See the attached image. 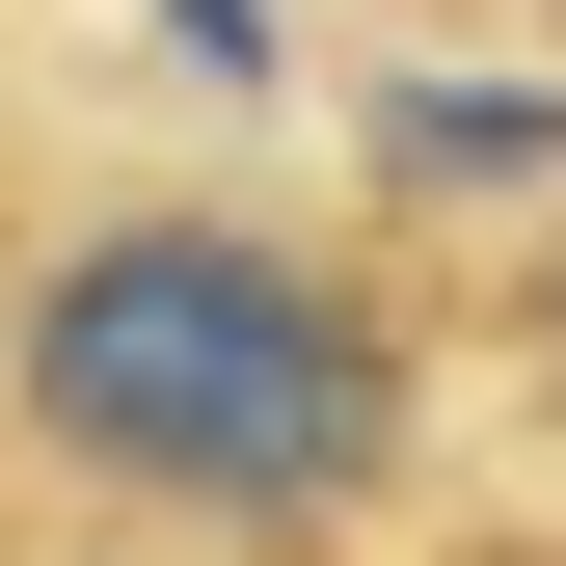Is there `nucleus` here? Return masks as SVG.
<instances>
[{"label":"nucleus","instance_id":"nucleus-2","mask_svg":"<svg viewBox=\"0 0 566 566\" xmlns=\"http://www.w3.org/2000/svg\"><path fill=\"white\" fill-rule=\"evenodd\" d=\"M378 163H405V189H513V163H566V108H539V82H405Z\"/></svg>","mask_w":566,"mask_h":566},{"label":"nucleus","instance_id":"nucleus-1","mask_svg":"<svg viewBox=\"0 0 566 566\" xmlns=\"http://www.w3.org/2000/svg\"><path fill=\"white\" fill-rule=\"evenodd\" d=\"M28 405H54V459L163 485V513H350L378 485V324L324 270L217 243V217H108L54 270L28 297Z\"/></svg>","mask_w":566,"mask_h":566},{"label":"nucleus","instance_id":"nucleus-3","mask_svg":"<svg viewBox=\"0 0 566 566\" xmlns=\"http://www.w3.org/2000/svg\"><path fill=\"white\" fill-rule=\"evenodd\" d=\"M163 28H189V54H217V82H243V54H270V0H163Z\"/></svg>","mask_w":566,"mask_h":566}]
</instances>
